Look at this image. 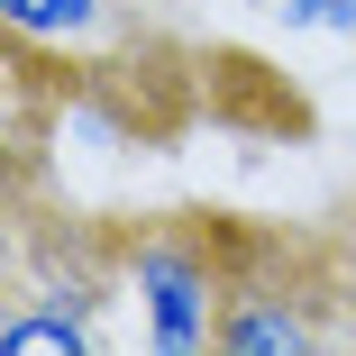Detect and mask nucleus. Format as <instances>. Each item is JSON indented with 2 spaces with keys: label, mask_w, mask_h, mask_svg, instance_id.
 Listing matches in <instances>:
<instances>
[{
  "label": "nucleus",
  "mask_w": 356,
  "mask_h": 356,
  "mask_svg": "<svg viewBox=\"0 0 356 356\" xmlns=\"http://www.w3.org/2000/svg\"><path fill=\"white\" fill-rule=\"evenodd\" d=\"M229 265H238V229L201 220V210H165V220L119 238V283L137 302L156 356H201L220 347V302H229Z\"/></svg>",
  "instance_id": "nucleus-1"
},
{
  "label": "nucleus",
  "mask_w": 356,
  "mask_h": 356,
  "mask_svg": "<svg viewBox=\"0 0 356 356\" xmlns=\"http://www.w3.org/2000/svg\"><path fill=\"white\" fill-rule=\"evenodd\" d=\"M338 274H320V256L302 238H265L238 229V265H229V302H220V356H311L356 338V320H338Z\"/></svg>",
  "instance_id": "nucleus-2"
},
{
  "label": "nucleus",
  "mask_w": 356,
  "mask_h": 356,
  "mask_svg": "<svg viewBox=\"0 0 356 356\" xmlns=\"http://www.w3.org/2000/svg\"><path fill=\"white\" fill-rule=\"evenodd\" d=\"M19 283H28V293H64V302L101 311L110 283H119V238H92L83 220L28 229V247H19Z\"/></svg>",
  "instance_id": "nucleus-3"
},
{
  "label": "nucleus",
  "mask_w": 356,
  "mask_h": 356,
  "mask_svg": "<svg viewBox=\"0 0 356 356\" xmlns=\"http://www.w3.org/2000/svg\"><path fill=\"white\" fill-rule=\"evenodd\" d=\"M110 329L101 311L64 302V293H28V283H10V311H0V356H101Z\"/></svg>",
  "instance_id": "nucleus-4"
},
{
  "label": "nucleus",
  "mask_w": 356,
  "mask_h": 356,
  "mask_svg": "<svg viewBox=\"0 0 356 356\" xmlns=\"http://www.w3.org/2000/svg\"><path fill=\"white\" fill-rule=\"evenodd\" d=\"M0 28H10L19 46H83V37H101L110 28V10L101 0H0Z\"/></svg>",
  "instance_id": "nucleus-5"
},
{
  "label": "nucleus",
  "mask_w": 356,
  "mask_h": 356,
  "mask_svg": "<svg viewBox=\"0 0 356 356\" xmlns=\"http://www.w3.org/2000/svg\"><path fill=\"white\" fill-rule=\"evenodd\" d=\"M293 37H356V0H265Z\"/></svg>",
  "instance_id": "nucleus-6"
},
{
  "label": "nucleus",
  "mask_w": 356,
  "mask_h": 356,
  "mask_svg": "<svg viewBox=\"0 0 356 356\" xmlns=\"http://www.w3.org/2000/svg\"><path fill=\"white\" fill-rule=\"evenodd\" d=\"M347 265H356V210H347Z\"/></svg>",
  "instance_id": "nucleus-7"
}]
</instances>
